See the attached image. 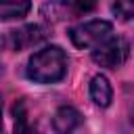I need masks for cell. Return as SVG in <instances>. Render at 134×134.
<instances>
[{
	"label": "cell",
	"instance_id": "9c48e42d",
	"mask_svg": "<svg viewBox=\"0 0 134 134\" xmlns=\"http://www.w3.org/2000/svg\"><path fill=\"white\" fill-rule=\"evenodd\" d=\"M111 10H113V15L119 17L121 21L134 19V2H115V4H111Z\"/></svg>",
	"mask_w": 134,
	"mask_h": 134
},
{
	"label": "cell",
	"instance_id": "6da1fadb",
	"mask_svg": "<svg viewBox=\"0 0 134 134\" xmlns=\"http://www.w3.org/2000/svg\"><path fill=\"white\" fill-rule=\"evenodd\" d=\"M67 73V54L61 46H44L31 54L27 63V77L38 84L61 82Z\"/></svg>",
	"mask_w": 134,
	"mask_h": 134
},
{
	"label": "cell",
	"instance_id": "7a4b0ae2",
	"mask_svg": "<svg viewBox=\"0 0 134 134\" xmlns=\"http://www.w3.org/2000/svg\"><path fill=\"white\" fill-rule=\"evenodd\" d=\"M113 36V25L105 19H94V21H86L82 25H75L69 29V38L77 48H96L98 44H103L107 38Z\"/></svg>",
	"mask_w": 134,
	"mask_h": 134
},
{
	"label": "cell",
	"instance_id": "5b68a950",
	"mask_svg": "<svg viewBox=\"0 0 134 134\" xmlns=\"http://www.w3.org/2000/svg\"><path fill=\"white\" fill-rule=\"evenodd\" d=\"M80 126H82V113L75 107L63 105L57 109V113L52 117V128L57 134H73Z\"/></svg>",
	"mask_w": 134,
	"mask_h": 134
},
{
	"label": "cell",
	"instance_id": "3957f363",
	"mask_svg": "<svg viewBox=\"0 0 134 134\" xmlns=\"http://www.w3.org/2000/svg\"><path fill=\"white\" fill-rule=\"evenodd\" d=\"M128 54H130V44L121 36H111L103 44H98L96 48H92V61L96 65L109 67V69H115L119 65H124L126 59H128Z\"/></svg>",
	"mask_w": 134,
	"mask_h": 134
},
{
	"label": "cell",
	"instance_id": "30bf717a",
	"mask_svg": "<svg viewBox=\"0 0 134 134\" xmlns=\"http://www.w3.org/2000/svg\"><path fill=\"white\" fill-rule=\"evenodd\" d=\"M0 134H2V98H0Z\"/></svg>",
	"mask_w": 134,
	"mask_h": 134
},
{
	"label": "cell",
	"instance_id": "277c9868",
	"mask_svg": "<svg viewBox=\"0 0 134 134\" xmlns=\"http://www.w3.org/2000/svg\"><path fill=\"white\" fill-rule=\"evenodd\" d=\"M44 38H46V34L40 25H25V27H19L8 34V44L13 50H23V48L40 44Z\"/></svg>",
	"mask_w": 134,
	"mask_h": 134
},
{
	"label": "cell",
	"instance_id": "8fae6325",
	"mask_svg": "<svg viewBox=\"0 0 134 134\" xmlns=\"http://www.w3.org/2000/svg\"><path fill=\"white\" fill-rule=\"evenodd\" d=\"M2 44H4V38H2V36H0V48H2Z\"/></svg>",
	"mask_w": 134,
	"mask_h": 134
},
{
	"label": "cell",
	"instance_id": "ba28073f",
	"mask_svg": "<svg viewBox=\"0 0 134 134\" xmlns=\"http://www.w3.org/2000/svg\"><path fill=\"white\" fill-rule=\"evenodd\" d=\"M31 4L29 2H0V19L10 21V19H23L29 13Z\"/></svg>",
	"mask_w": 134,
	"mask_h": 134
},
{
	"label": "cell",
	"instance_id": "52a82bcc",
	"mask_svg": "<svg viewBox=\"0 0 134 134\" xmlns=\"http://www.w3.org/2000/svg\"><path fill=\"white\" fill-rule=\"evenodd\" d=\"M13 117H15V132L17 134H31V124H29L25 98H19L13 105Z\"/></svg>",
	"mask_w": 134,
	"mask_h": 134
},
{
	"label": "cell",
	"instance_id": "8992f818",
	"mask_svg": "<svg viewBox=\"0 0 134 134\" xmlns=\"http://www.w3.org/2000/svg\"><path fill=\"white\" fill-rule=\"evenodd\" d=\"M90 98L98 107H109V103L113 98V88L103 73H98L90 80Z\"/></svg>",
	"mask_w": 134,
	"mask_h": 134
}]
</instances>
